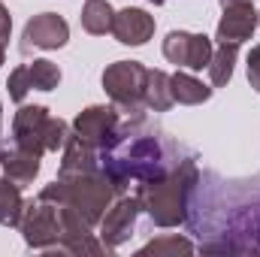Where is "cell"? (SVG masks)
I'll list each match as a JSON object with an SVG mask.
<instances>
[{"label": "cell", "instance_id": "obj_21", "mask_svg": "<svg viewBox=\"0 0 260 257\" xmlns=\"http://www.w3.org/2000/svg\"><path fill=\"white\" fill-rule=\"evenodd\" d=\"M6 88H9V97H12L15 103H24L27 91L34 88V85H30V73H27V64L15 67V70L9 73V82H6Z\"/></svg>", "mask_w": 260, "mask_h": 257}, {"label": "cell", "instance_id": "obj_3", "mask_svg": "<svg viewBox=\"0 0 260 257\" xmlns=\"http://www.w3.org/2000/svg\"><path fill=\"white\" fill-rule=\"evenodd\" d=\"M70 124L64 118L49 115L46 106H24L15 112L12 118V142L24 151L34 154H46V151H64L67 139H70Z\"/></svg>", "mask_w": 260, "mask_h": 257}, {"label": "cell", "instance_id": "obj_27", "mask_svg": "<svg viewBox=\"0 0 260 257\" xmlns=\"http://www.w3.org/2000/svg\"><path fill=\"white\" fill-rule=\"evenodd\" d=\"M148 3H154V6H160V3H167V0H148Z\"/></svg>", "mask_w": 260, "mask_h": 257}, {"label": "cell", "instance_id": "obj_7", "mask_svg": "<svg viewBox=\"0 0 260 257\" xmlns=\"http://www.w3.org/2000/svg\"><path fill=\"white\" fill-rule=\"evenodd\" d=\"M212 40L206 34H188V30H170L164 40V58L176 67H188V70H203L212 61Z\"/></svg>", "mask_w": 260, "mask_h": 257}, {"label": "cell", "instance_id": "obj_14", "mask_svg": "<svg viewBox=\"0 0 260 257\" xmlns=\"http://www.w3.org/2000/svg\"><path fill=\"white\" fill-rule=\"evenodd\" d=\"M173 85L164 70H148L145 76V109L151 112H167L173 106Z\"/></svg>", "mask_w": 260, "mask_h": 257}, {"label": "cell", "instance_id": "obj_1", "mask_svg": "<svg viewBox=\"0 0 260 257\" xmlns=\"http://www.w3.org/2000/svg\"><path fill=\"white\" fill-rule=\"evenodd\" d=\"M197 182H200V170L194 157H188V160H179L167 176L142 182L136 197L142 203V212L157 227H179L188 218V197Z\"/></svg>", "mask_w": 260, "mask_h": 257}, {"label": "cell", "instance_id": "obj_19", "mask_svg": "<svg viewBox=\"0 0 260 257\" xmlns=\"http://www.w3.org/2000/svg\"><path fill=\"white\" fill-rule=\"evenodd\" d=\"M194 251V245L185 239V236H179V233H170V236H157V239H151V242H145L142 248H139V257L145 254H191Z\"/></svg>", "mask_w": 260, "mask_h": 257}, {"label": "cell", "instance_id": "obj_12", "mask_svg": "<svg viewBox=\"0 0 260 257\" xmlns=\"http://www.w3.org/2000/svg\"><path fill=\"white\" fill-rule=\"evenodd\" d=\"M100 170V151L94 145H88L82 136L70 133L64 145V157H61V167H58V179L67 176H82V173H94Z\"/></svg>", "mask_w": 260, "mask_h": 257}, {"label": "cell", "instance_id": "obj_5", "mask_svg": "<svg viewBox=\"0 0 260 257\" xmlns=\"http://www.w3.org/2000/svg\"><path fill=\"white\" fill-rule=\"evenodd\" d=\"M21 236L27 242V248L37 251H58L61 239H64V221H61V206L52 200L37 197V203L24 206L21 215Z\"/></svg>", "mask_w": 260, "mask_h": 257}, {"label": "cell", "instance_id": "obj_22", "mask_svg": "<svg viewBox=\"0 0 260 257\" xmlns=\"http://www.w3.org/2000/svg\"><path fill=\"white\" fill-rule=\"evenodd\" d=\"M248 82L254 91H260V46L248 52Z\"/></svg>", "mask_w": 260, "mask_h": 257}, {"label": "cell", "instance_id": "obj_2", "mask_svg": "<svg viewBox=\"0 0 260 257\" xmlns=\"http://www.w3.org/2000/svg\"><path fill=\"white\" fill-rule=\"evenodd\" d=\"M40 197L43 200H52L58 206H73L91 227H97L103 221L106 209L115 203V197H121V191H118V185L103 170H94V173L58 179V182L46 185L40 191Z\"/></svg>", "mask_w": 260, "mask_h": 257}, {"label": "cell", "instance_id": "obj_23", "mask_svg": "<svg viewBox=\"0 0 260 257\" xmlns=\"http://www.w3.org/2000/svg\"><path fill=\"white\" fill-rule=\"evenodd\" d=\"M9 34H12V15H9V9L0 3V43H9Z\"/></svg>", "mask_w": 260, "mask_h": 257}, {"label": "cell", "instance_id": "obj_17", "mask_svg": "<svg viewBox=\"0 0 260 257\" xmlns=\"http://www.w3.org/2000/svg\"><path fill=\"white\" fill-rule=\"evenodd\" d=\"M239 58V46L236 43H218V49L212 52V61H209V79L215 88H224L230 79H233V67Z\"/></svg>", "mask_w": 260, "mask_h": 257}, {"label": "cell", "instance_id": "obj_16", "mask_svg": "<svg viewBox=\"0 0 260 257\" xmlns=\"http://www.w3.org/2000/svg\"><path fill=\"white\" fill-rule=\"evenodd\" d=\"M170 85H173V100L182 103V106H200L212 97V88H206L197 76L191 73H176L170 76Z\"/></svg>", "mask_w": 260, "mask_h": 257}, {"label": "cell", "instance_id": "obj_18", "mask_svg": "<svg viewBox=\"0 0 260 257\" xmlns=\"http://www.w3.org/2000/svg\"><path fill=\"white\" fill-rule=\"evenodd\" d=\"M82 27L91 34V37H103V34H112V18H115V12H112V6L106 3V0H88L85 6H82Z\"/></svg>", "mask_w": 260, "mask_h": 257}, {"label": "cell", "instance_id": "obj_15", "mask_svg": "<svg viewBox=\"0 0 260 257\" xmlns=\"http://www.w3.org/2000/svg\"><path fill=\"white\" fill-rule=\"evenodd\" d=\"M24 197H21V188L0 176V224L3 227H18L21 224V215H24Z\"/></svg>", "mask_w": 260, "mask_h": 257}, {"label": "cell", "instance_id": "obj_28", "mask_svg": "<svg viewBox=\"0 0 260 257\" xmlns=\"http://www.w3.org/2000/svg\"><path fill=\"white\" fill-rule=\"evenodd\" d=\"M257 24H260V9H257Z\"/></svg>", "mask_w": 260, "mask_h": 257}, {"label": "cell", "instance_id": "obj_9", "mask_svg": "<svg viewBox=\"0 0 260 257\" xmlns=\"http://www.w3.org/2000/svg\"><path fill=\"white\" fill-rule=\"evenodd\" d=\"M70 40V24L58 12H40L24 24L21 34V52L30 49H64Z\"/></svg>", "mask_w": 260, "mask_h": 257}, {"label": "cell", "instance_id": "obj_6", "mask_svg": "<svg viewBox=\"0 0 260 257\" xmlns=\"http://www.w3.org/2000/svg\"><path fill=\"white\" fill-rule=\"evenodd\" d=\"M73 133L82 136L88 145H94L97 151H106L118 142L121 133V115L112 106H88L76 115Z\"/></svg>", "mask_w": 260, "mask_h": 257}, {"label": "cell", "instance_id": "obj_11", "mask_svg": "<svg viewBox=\"0 0 260 257\" xmlns=\"http://www.w3.org/2000/svg\"><path fill=\"white\" fill-rule=\"evenodd\" d=\"M112 37L121 46H145L154 37V15L139 6H127L112 18Z\"/></svg>", "mask_w": 260, "mask_h": 257}, {"label": "cell", "instance_id": "obj_13", "mask_svg": "<svg viewBox=\"0 0 260 257\" xmlns=\"http://www.w3.org/2000/svg\"><path fill=\"white\" fill-rule=\"evenodd\" d=\"M0 167H3V176L12 179L18 188H27L37 176H40V154L34 151H24V148H6L3 157H0Z\"/></svg>", "mask_w": 260, "mask_h": 257}, {"label": "cell", "instance_id": "obj_4", "mask_svg": "<svg viewBox=\"0 0 260 257\" xmlns=\"http://www.w3.org/2000/svg\"><path fill=\"white\" fill-rule=\"evenodd\" d=\"M145 76L148 70L139 61H115L103 70V91L109 100L130 115H142L145 109Z\"/></svg>", "mask_w": 260, "mask_h": 257}, {"label": "cell", "instance_id": "obj_25", "mask_svg": "<svg viewBox=\"0 0 260 257\" xmlns=\"http://www.w3.org/2000/svg\"><path fill=\"white\" fill-rule=\"evenodd\" d=\"M230 3H251V0H221V6H230Z\"/></svg>", "mask_w": 260, "mask_h": 257}, {"label": "cell", "instance_id": "obj_24", "mask_svg": "<svg viewBox=\"0 0 260 257\" xmlns=\"http://www.w3.org/2000/svg\"><path fill=\"white\" fill-rule=\"evenodd\" d=\"M0 121H3V103H0ZM3 151L6 148H3V136H0V157H3Z\"/></svg>", "mask_w": 260, "mask_h": 257}, {"label": "cell", "instance_id": "obj_10", "mask_svg": "<svg viewBox=\"0 0 260 257\" xmlns=\"http://www.w3.org/2000/svg\"><path fill=\"white\" fill-rule=\"evenodd\" d=\"M254 30H257V9H254V3H230V6H224V15L218 21L215 40L239 46V43L251 40Z\"/></svg>", "mask_w": 260, "mask_h": 257}, {"label": "cell", "instance_id": "obj_8", "mask_svg": "<svg viewBox=\"0 0 260 257\" xmlns=\"http://www.w3.org/2000/svg\"><path fill=\"white\" fill-rule=\"evenodd\" d=\"M139 212H142L139 197H124V194L106 209V215L100 221V242L106 245V251L121 248L130 236H133V227H136Z\"/></svg>", "mask_w": 260, "mask_h": 257}, {"label": "cell", "instance_id": "obj_20", "mask_svg": "<svg viewBox=\"0 0 260 257\" xmlns=\"http://www.w3.org/2000/svg\"><path fill=\"white\" fill-rule=\"evenodd\" d=\"M27 73H30V85L37 91H55L61 85V67L46 58H37L34 64H27Z\"/></svg>", "mask_w": 260, "mask_h": 257}, {"label": "cell", "instance_id": "obj_26", "mask_svg": "<svg viewBox=\"0 0 260 257\" xmlns=\"http://www.w3.org/2000/svg\"><path fill=\"white\" fill-rule=\"evenodd\" d=\"M3 58H6V43H0V67H3Z\"/></svg>", "mask_w": 260, "mask_h": 257}, {"label": "cell", "instance_id": "obj_29", "mask_svg": "<svg viewBox=\"0 0 260 257\" xmlns=\"http://www.w3.org/2000/svg\"><path fill=\"white\" fill-rule=\"evenodd\" d=\"M257 236H260V230H257Z\"/></svg>", "mask_w": 260, "mask_h": 257}]
</instances>
